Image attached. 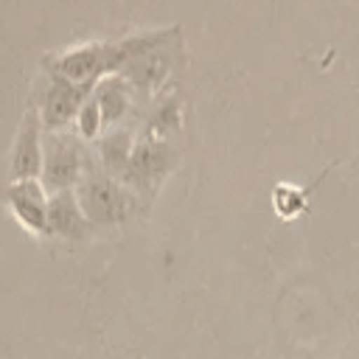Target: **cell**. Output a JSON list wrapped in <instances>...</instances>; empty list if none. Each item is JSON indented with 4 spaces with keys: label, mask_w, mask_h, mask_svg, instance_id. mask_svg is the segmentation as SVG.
<instances>
[{
    "label": "cell",
    "mask_w": 359,
    "mask_h": 359,
    "mask_svg": "<svg viewBox=\"0 0 359 359\" xmlns=\"http://www.w3.org/2000/svg\"><path fill=\"white\" fill-rule=\"evenodd\" d=\"M50 76H59L70 84L79 87H93L98 76L104 73H115L112 70V45L104 42H90V45H79L62 56H56L48 65Z\"/></svg>",
    "instance_id": "6da1fadb"
},
{
    "label": "cell",
    "mask_w": 359,
    "mask_h": 359,
    "mask_svg": "<svg viewBox=\"0 0 359 359\" xmlns=\"http://www.w3.org/2000/svg\"><path fill=\"white\" fill-rule=\"evenodd\" d=\"M79 205L87 216V222L95 224H115L121 219H126L129 213V194L109 177H87L79 191Z\"/></svg>",
    "instance_id": "7a4b0ae2"
},
{
    "label": "cell",
    "mask_w": 359,
    "mask_h": 359,
    "mask_svg": "<svg viewBox=\"0 0 359 359\" xmlns=\"http://www.w3.org/2000/svg\"><path fill=\"white\" fill-rule=\"evenodd\" d=\"M81 174V154L76 143L65 135H50L45 140V163H42V185L50 191H70Z\"/></svg>",
    "instance_id": "3957f363"
},
{
    "label": "cell",
    "mask_w": 359,
    "mask_h": 359,
    "mask_svg": "<svg viewBox=\"0 0 359 359\" xmlns=\"http://www.w3.org/2000/svg\"><path fill=\"white\" fill-rule=\"evenodd\" d=\"M42 163H45V151H42V115L39 112H25L14 151H11V177L14 182L20 180H39L42 177Z\"/></svg>",
    "instance_id": "277c9868"
},
{
    "label": "cell",
    "mask_w": 359,
    "mask_h": 359,
    "mask_svg": "<svg viewBox=\"0 0 359 359\" xmlns=\"http://www.w3.org/2000/svg\"><path fill=\"white\" fill-rule=\"evenodd\" d=\"M174 165V151L165 146V143H140L135 151H132V160L126 165V171L121 174L132 188H140V191H154L163 177L171 171Z\"/></svg>",
    "instance_id": "5b68a950"
},
{
    "label": "cell",
    "mask_w": 359,
    "mask_h": 359,
    "mask_svg": "<svg viewBox=\"0 0 359 359\" xmlns=\"http://www.w3.org/2000/svg\"><path fill=\"white\" fill-rule=\"evenodd\" d=\"M87 98H90V87H79L59 76H50V87L42 101V126L50 132L65 129L73 118H79Z\"/></svg>",
    "instance_id": "8992f818"
},
{
    "label": "cell",
    "mask_w": 359,
    "mask_h": 359,
    "mask_svg": "<svg viewBox=\"0 0 359 359\" xmlns=\"http://www.w3.org/2000/svg\"><path fill=\"white\" fill-rule=\"evenodd\" d=\"M6 202L22 227H28L31 233H48V199L39 180L11 182L6 191Z\"/></svg>",
    "instance_id": "52a82bcc"
},
{
    "label": "cell",
    "mask_w": 359,
    "mask_h": 359,
    "mask_svg": "<svg viewBox=\"0 0 359 359\" xmlns=\"http://www.w3.org/2000/svg\"><path fill=\"white\" fill-rule=\"evenodd\" d=\"M87 227V216L73 191H56L48 199V233L53 236H81Z\"/></svg>",
    "instance_id": "ba28073f"
},
{
    "label": "cell",
    "mask_w": 359,
    "mask_h": 359,
    "mask_svg": "<svg viewBox=\"0 0 359 359\" xmlns=\"http://www.w3.org/2000/svg\"><path fill=\"white\" fill-rule=\"evenodd\" d=\"M168 67H171V59H168V53L163 50V45H157V48H151V50L135 56V59L121 70V76H123L126 84H132V87L151 90V87H157V84L165 79Z\"/></svg>",
    "instance_id": "9c48e42d"
},
{
    "label": "cell",
    "mask_w": 359,
    "mask_h": 359,
    "mask_svg": "<svg viewBox=\"0 0 359 359\" xmlns=\"http://www.w3.org/2000/svg\"><path fill=\"white\" fill-rule=\"evenodd\" d=\"M93 101L98 104L104 123L121 121V115L129 109V90H126V79H104V81L95 87Z\"/></svg>",
    "instance_id": "30bf717a"
},
{
    "label": "cell",
    "mask_w": 359,
    "mask_h": 359,
    "mask_svg": "<svg viewBox=\"0 0 359 359\" xmlns=\"http://www.w3.org/2000/svg\"><path fill=\"white\" fill-rule=\"evenodd\" d=\"M132 151L135 149H132V140H129L126 132H112L109 137L101 140V160L115 174H123L126 171V165L132 160Z\"/></svg>",
    "instance_id": "8fae6325"
},
{
    "label": "cell",
    "mask_w": 359,
    "mask_h": 359,
    "mask_svg": "<svg viewBox=\"0 0 359 359\" xmlns=\"http://www.w3.org/2000/svg\"><path fill=\"white\" fill-rule=\"evenodd\" d=\"M272 202H275V210L280 213V216H297L300 210H306V199H303V194L297 191V188H292V185H278L275 188V194H272Z\"/></svg>",
    "instance_id": "7c38bea8"
},
{
    "label": "cell",
    "mask_w": 359,
    "mask_h": 359,
    "mask_svg": "<svg viewBox=\"0 0 359 359\" xmlns=\"http://www.w3.org/2000/svg\"><path fill=\"white\" fill-rule=\"evenodd\" d=\"M101 123H104V118H101L98 104L93 98H87L84 107H81V112H79V132H81V137H95L98 129H101Z\"/></svg>",
    "instance_id": "4fadbf2b"
},
{
    "label": "cell",
    "mask_w": 359,
    "mask_h": 359,
    "mask_svg": "<svg viewBox=\"0 0 359 359\" xmlns=\"http://www.w3.org/2000/svg\"><path fill=\"white\" fill-rule=\"evenodd\" d=\"M177 123H180L177 107H174V104H163V107L154 112V118L149 121V132H151V135H165V132L177 129Z\"/></svg>",
    "instance_id": "5bb4252c"
}]
</instances>
